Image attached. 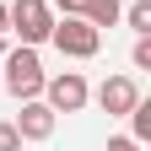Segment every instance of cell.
Returning <instances> with one entry per match:
<instances>
[{"label": "cell", "instance_id": "9", "mask_svg": "<svg viewBox=\"0 0 151 151\" xmlns=\"http://www.w3.org/2000/svg\"><path fill=\"white\" fill-rule=\"evenodd\" d=\"M135 70H151V32H135V49H129Z\"/></svg>", "mask_w": 151, "mask_h": 151}, {"label": "cell", "instance_id": "4", "mask_svg": "<svg viewBox=\"0 0 151 151\" xmlns=\"http://www.w3.org/2000/svg\"><path fill=\"white\" fill-rule=\"evenodd\" d=\"M54 113H81L86 97H92V86H86V76L81 70H60V76H43V92H38Z\"/></svg>", "mask_w": 151, "mask_h": 151}, {"label": "cell", "instance_id": "1", "mask_svg": "<svg viewBox=\"0 0 151 151\" xmlns=\"http://www.w3.org/2000/svg\"><path fill=\"white\" fill-rule=\"evenodd\" d=\"M49 43L65 54V60H92L103 49V27H92L86 16H54L49 27Z\"/></svg>", "mask_w": 151, "mask_h": 151}, {"label": "cell", "instance_id": "8", "mask_svg": "<svg viewBox=\"0 0 151 151\" xmlns=\"http://www.w3.org/2000/svg\"><path fill=\"white\" fill-rule=\"evenodd\" d=\"M119 22H129L135 32H151V0H135V6H124Z\"/></svg>", "mask_w": 151, "mask_h": 151}, {"label": "cell", "instance_id": "3", "mask_svg": "<svg viewBox=\"0 0 151 151\" xmlns=\"http://www.w3.org/2000/svg\"><path fill=\"white\" fill-rule=\"evenodd\" d=\"M6 92L16 103H27V97H38L43 92V65H38V49H11L6 54Z\"/></svg>", "mask_w": 151, "mask_h": 151}, {"label": "cell", "instance_id": "5", "mask_svg": "<svg viewBox=\"0 0 151 151\" xmlns=\"http://www.w3.org/2000/svg\"><path fill=\"white\" fill-rule=\"evenodd\" d=\"M11 124H16V135H22V140H49V135H54V124H60V113H54L43 97H27L22 113H16Z\"/></svg>", "mask_w": 151, "mask_h": 151}, {"label": "cell", "instance_id": "10", "mask_svg": "<svg viewBox=\"0 0 151 151\" xmlns=\"http://www.w3.org/2000/svg\"><path fill=\"white\" fill-rule=\"evenodd\" d=\"M0 151H22V135H16V124H0Z\"/></svg>", "mask_w": 151, "mask_h": 151}, {"label": "cell", "instance_id": "12", "mask_svg": "<svg viewBox=\"0 0 151 151\" xmlns=\"http://www.w3.org/2000/svg\"><path fill=\"white\" fill-rule=\"evenodd\" d=\"M11 32V11H6V0H0V38Z\"/></svg>", "mask_w": 151, "mask_h": 151}, {"label": "cell", "instance_id": "11", "mask_svg": "<svg viewBox=\"0 0 151 151\" xmlns=\"http://www.w3.org/2000/svg\"><path fill=\"white\" fill-rule=\"evenodd\" d=\"M108 151H140V140H129V135H113V140H108Z\"/></svg>", "mask_w": 151, "mask_h": 151}, {"label": "cell", "instance_id": "2", "mask_svg": "<svg viewBox=\"0 0 151 151\" xmlns=\"http://www.w3.org/2000/svg\"><path fill=\"white\" fill-rule=\"evenodd\" d=\"M11 32L22 38L27 49H38V43H49V27H54V6L49 0H11Z\"/></svg>", "mask_w": 151, "mask_h": 151}, {"label": "cell", "instance_id": "7", "mask_svg": "<svg viewBox=\"0 0 151 151\" xmlns=\"http://www.w3.org/2000/svg\"><path fill=\"white\" fill-rule=\"evenodd\" d=\"M81 16H86L92 27H113L124 16V0H81Z\"/></svg>", "mask_w": 151, "mask_h": 151}, {"label": "cell", "instance_id": "6", "mask_svg": "<svg viewBox=\"0 0 151 151\" xmlns=\"http://www.w3.org/2000/svg\"><path fill=\"white\" fill-rule=\"evenodd\" d=\"M135 103H140V86L129 81V76H108V81L97 86V108H103V113H113V119H124Z\"/></svg>", "mask_w": 151, "mask_h": 151}]
</instances>
